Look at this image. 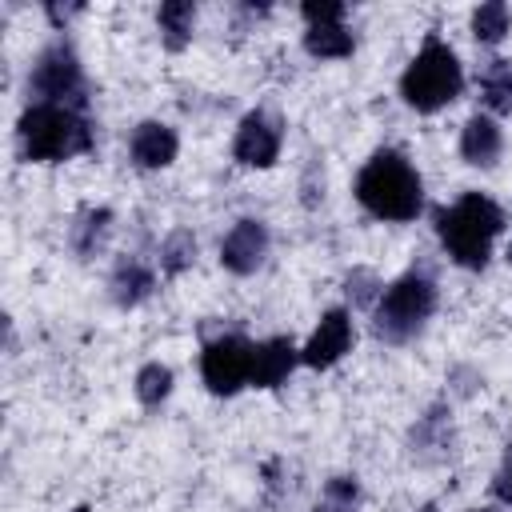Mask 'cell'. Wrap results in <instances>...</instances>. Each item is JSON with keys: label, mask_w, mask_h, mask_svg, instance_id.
<instances>
[{"label": "cell", "mask_w": 512, "mask_h": 512, "mask_svg": "<svg viewBox=\"0 0 512 512\" xmlns=\"http://www.w3.org/2000/svg\"><path fill=\"white\" fill-rule=\"evenodd\" d=\"M296 360H300V352L288 336H272V340L256 344L252 348V384L256 388H276L280 380H288Z\"/></svg>", "instance_id": "8fae6325"}, {"label": "cell", "mask_w": 512, "mask_h": 512, "mask_svg": "<svg viewBox=\"0 0 512 512\" xmlns=\"http://www.w3.org/2000/svg\"><path fill=\"white\" fill-rule=\"evenodd\" d=\"M436 312V284L424 272H408L396 284L384 288L376 304V336L388 344H400L424 328V320Z\"/></svg>", "instance_id": "5b68a950"}, {"label": "cell", "mask_w": 512, "mask_h": 512, "mask_svg": "<svg viewBox=\"0 0 512 512\" xmlns=\"http://www.w3.org/2000/svg\"><path fill=\"white\" fill-rule=\"evenodd\" d=\"M460 88H464L460 60H456V52H452L448 44H440V40H428V44L412 56V64L404 68V76H400V96H404V104L416 108V112H436V108L452 104V100L460 96Z\"/></svg>", "instance_id": "277c9868"}, {"label": "cell", "mask_w": 512, "mask_h": 512, "mask_svg": "<svg viewBox=\"0 0 512 512\" xmlns=\"http://www.w3.org/2000/svg\"><path fill=\"white\" fill-rule=\"evenodd\" d=\"M500 148H504V136H500V124L488 120V116H472L460 132V156L476 168H492L500 160Z\"/></svg>", "instance_id": "4fadbf2b"}, {"label": "cell", "mask_w": 512, "mask_h": 512, "mask_svg": "<svg viewBox=\"0 0 512 512\" xmlns=\"http://www.w3.org/2000/svg\"><path fill=\"white\" fill-rule=\"evenodd\" d=\"M300 12H304V20H308V28H312V24H340L344 4H340V0H304Z\"/></svg>", "instance_id": "44dd1931"}, {"label": "cell", "mask_w": 512, "mask_h": 512, "mask_svg": "<svg viewBox=\"0 0 512 512\" xmlns=\"http://www.w3.org/2000/svg\"><path fill=\"white\" fill-rule=\"evenodd\" d=\"M264 256H268V228L260 220H236L220 244V264L236 276H248L264 264Z\"/></svg>", "instance_id": "9c48e42d"}, {"label": "cell", "mask_w": 512, "mask_h": 512, "mask_svg": "<svg viewBox=\"0 0 512 512\" xmlns=\"http://www.w3.org/2000/svg\"><path fill=\"white\" fill-rule=\"evenodd\" d=\"M508 28H512V12H508V4H500V0H488V4H480V8L472 12V36H476L480 44H500V40L508 36Z\"/></svg>", "instance_id": "e0dca14e"}, {"label": "cell", "mask_w": 512, "mask_h": 512, "mask_svg": "<svg viewBox=\"0 0 512 512\" xmlns=\"http://www.w3.org/2000/svg\"><path fill=\"white\" fill-rule=\"evenodd\" d=\"M16 132L24 156L40 164H56L92 148V124L80 116V108H64V104H32L20 116Z\"/></svg>", "instance_id": "3957f363"}, {"label": "cell", "mask_w": 512, "mask_h": 512, "mask_svg": "<svg viewBox=\"0 0 512 512\" xmlns=\"http://www.w3.org/2000/svg\"><path fill=\"white\" fill-rule=\"evenodd\" d=\"M316 512H332V508H316Z\"/></svg>", "instance_id": "4316f807"}, {"label": "cell", "mask_w": 512, "mask_h": 512, "mask_svg": "<svg viewBox=\"0 0 512 512\" xmlns=\"http://www.w3.org/2000/svg\"><path fill=\"white\" fill-rule=\"evenodd\" d=\"M192 256H196V240H192V232H172L168 240H164V252H160V268L168 272V276H176L180 268H188L192 264Z\"/></svg>", "instance_id": "ffe728a7"}, {"label": "cell", "mask_w": 512, "mask_h": 512, "mask_svg": "<svg viewBox=\"0 0 512 512\" xmlns=\"http://www.w3.org/2000/svg\"><path fill=\"white\" fill-rule=\"evenodd\" d=\"M348 348H352V320L344 308H332V312H324V320L316 324L308 344L300 348V360L308 368H332Z\"/></svg>", "instance_id": "30bf717a"}, {"label": "cell", "mask_w": 512, "mask_h": 512, "mask_svg": "<svg viewBox=\"0 0 512 512\" xmlns=\"http://www.w3.org/2000/svg\"><path fill=\"white\" fill-rule=\"evenodd\" d=\"M156 24H160V40H164V48L180 52V48L192 40L196 8H192L188 0H168V4H160V12H156Z\"/></svg>", "instance_id": "5bb4252c"}, {"label": "cell", "mask_w": 512, "mask_h": 512, "mask_svg": "<svg viewBox=\"0 0 512 512\" xmlns=\"http://www.w3.org/2000/svg\"><path fill=\"white\" fill-rule=\"evenodd\" d=\"M356 200L376 220H396L400 224V220H416V212L424 208V184L400 152L380 148L356 176Z\"/></svg>", "instance_id": "6da1fadb"}, {"label": "cell", "mask_w": 512, "mask_h": 512, "mask_svg": "<svg viewBox=\"0 0 512 512\" xmlns=\"http://www.w3.org/2000/svg\"><path fill=\"white\" fill-rule=\"evenodd\" d=\"M356 496H360V488H356V480H352V476H332V480H328V500H332V504L352 508V504H356Z\"/></svg>", "instance_id": "7402d4cb"}, {"label": "cell", "mask_w": 512, "mask_h": 512, "mask_svg": "<svg viewBox=\"0 0 512 512\" xmlns=\"http://www.w3.org/2000/svg\"><path fill=\"white\" fill-rule=\"evenodd\" d=\"M500 228H504V208L480 192H464L452 208L436 212L440 244L460 268H484Z\"/></svg>", "instance_id": "7a4b0ae2"}, {"label": "cell", "mask_w": 512, "mask_h": 512, "mask_svg": "<svg viewBox=\"0 0 512 512\" xmlns=\"http://www.w3.org/2000/svg\"><path fill=\"white\" fill-rule=\"evenodd\" d=\"M176 148H180L176 132L168 124H160V120H144L132 132V160L140 168H164V164H172L176 160Z\"/></svg>", "instance_id": "7c38bea8"}, {"label": "cell", "mask_w": 512, "mask_h": 512, "mask_svg": "<svg viewBox=\"0 0 512 512\" xmlns=\"http://www.w3.org/2000/svg\"><path fill=\"white\" fill-rule=\"evenodd\" d=\"M480 512H488V508H480Z\"/></svg>", "instance_id": "f1b7e54d"}, {"label": "cell", "mask_w": 512, "mask_h": 512, "mask_svg": "<svg viewBox=\"0 0 512 512\" xmlns=\"http://www.w3.org/2000/svg\"><path fill=\"white\" fill-rule=\"evenodd\" d=\"M304 48L320 60H340L352 52V32H344V24H312L304 32Z\"/></svg>", "instance_id": "2e32d148"}, {"label": "cell", "mask_w": 512, "mask_h": 512, "mask_svg": "<svg viewBox=\"0 0 512 512\" xmlns=\"http://www.w3.org/2000/svg\"><path fill=\"white\" fill-rule=\"evenodd\" d=\"M168 392H172V368H164V364H144V368L136 372V396H140V404H160Z\"/></svg>", "instance_id": "d6986e66"}, {"label": "cell", "mask_w": 512, "mask_h": 512, "mask_svg": "<svg viewBox=\"0 0 512 512\" xmlns=\"http://www.w3.org/2000/svg\"><path fill=\"white\" fill-rule=\"evenodd\" d=\"M32 92L40 96L36 104H64V108H80L84 104V72L76 52L56 40L40 52L36 68H32Z\"/></svg>", "instance_id": "8992f818"}, {"label": "cell", "mask_w": 512, "mask_h": 512, "mask_svg": "<svg viewBox=\"0 0 512 512\" xmlns=\"http://www.w3.org/2000/svg\"><path fill=\"white\" fill-rule=\"evenodd\" d=\"M492 488H496V496H500L504 504H512V452H508V460H504V468L496 472V480H492Z\"/></svg>", "instance_id": "603a6c76"}, {"label": "cell", "mask_w": 512, "mask_h": 512, "mask_svg": "<svg viewBox=\"0 0 512 512\" xmlns=\"http://www.w3.org/2000/svg\"><path fill=\"white\" fill-rule=\"evenodd\" d=\"M148 292H152V272H148L140 260L116 264V272H112V296H116V304L132 308V304H140Z\"/></svg>", "instance_id": "9a60e30c"}, {"label": "cell", "mask_w": 512, "mask_h": 512, "mask_svg": "<svg viewBox=\"0 0 512 512\" xmlns=\"http://www.w3.org/2000/svg\"><path fill=\"white\" fill-rule=\"evenodd\" d=\"M232 156L244 164V168H268L276 156H280V124L268 116V112H248L236 128V140H232Z\"/></svg>", "instance_id": "ba28073f"}, {"label": "cell", "mask_w": 512, "mask_h": 512, "mask_svg": "<svg viewBox=\"0 0 512 512\" xmlns=\"http://www.w3.org/2000/svg\"><path fill=\"white\" fill-rule=\"evenodd\" d=\"M80 12V4H48V16L60 24V20H68V16H76Z\"/></svg>", "instance_id": "cb8c5ba5"}, {"label": "cell", "mask_w": 512, "mask_h": 512, "mask_svg": "<svg viewBox=\"0 0 512 512\" xmlns=\"http://www.w3.org/2000/svg\"><path fill=\"white\" fill-rule=\"evenodd\" d=\"M252 348L244 336H220L204 348L200 356V376L208 384V392L216 396H232L244 384H252Z\"/></svg>", "instance_id": "52a82bcc"}, {"label": "cell", "mask_w": 512, "mask_h": 512, "mask_svg": "<svg viewBox=\"0 0 512 512\" xmlns=\"http://www.w3.org/2000/svg\"><path fill=\"white\" fill-rule=\"evenodd\" d=\"M508 256H512V244H508Z\"/></svg>", "instance_id": "83f0119b"}, {"label": "cell", "mask_w": 512, "mask_h": 512, "mask_svg": "<svg viewBox=\"0 0 512 512\" xmlns=\"http://www.w3.org/2000/svg\"><path fill=\"white\" fill-rule=\"evenodd\" d=\"M484 104L496 112H512V60H492L480 76Z\"/></svg>", "instance_id": "ac0fdd59"}, {"label": "cell", "mask_w": 512, "mask_h": 512, "mask_svg": "<svg viewBox=\"0 0 512 512\" xmlns=\"http://www.w3.org/2000/svg\"><path fill=\"white\" fill-rule=\"evenodd\" d=\"M76 512H92V508H76Z\"/></svg>", "instance_id": "484cf974"}, {"label": "cell", "mask_w": 512, "mask_h": 512, "mask_svg": "<svg viewBox=\"0 0 512 512\" xmlns=\"http://www.w3.org/2000/svg\"><path fill=\"white\" fill-rule=\"evenodd\" d=\"M420 512H436V508H420Z\"/></svg>", "instance_id": "d4e9b609"}]
</instances>
